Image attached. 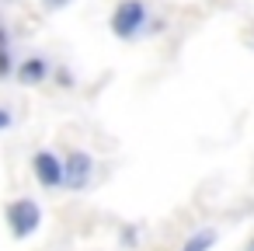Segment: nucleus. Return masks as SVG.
Returning <instances> with one entry per match:
<instances>
[{
  "label": "nucleus",
  "mask_w": 254,
  "mask_h": 251,
  "mask_svg": "<svg viewBox=\"0 0 254 251\" xmlns=\"http://www.w3.org/2000/svg\"><path fill=\"white\" fill-rule=\"evenodd\" d=\"M146 18H150V11H146L143 0H119L115 11H112V32H115V39H122V42L136 39L146 28Z\"/></svg>",
  "instance_id": "obj_1"
},
{
  "label": "nucleus",
  "mask_w": 254,
  "mask_h": 251,
  "mask_svg": "<svg viewBox=\"0 0 254 251\" xmlns=\"http://www.w3.org/2000/svg\"><path fill=\"white\" fill-rule=\"evenodd\" d=\"M4 220H7V227H11V234L18 237V241H25V237H32L39 227H42V206L35 202V199H14V202H7V209H4Z\"/></svg>",
  "instance_id": "obj_2"
},
{
  "label": "nucleus",
  "mask_w": 254,
  "mask_h": 251,
  "mask_svg": "<svg viewBox=\"0 0 254 251\" xmlns=\"http://www.w3.org/2000/svg\"><path fill=\"white\" fill-rule=\"evenodd\" d=\"M32 174L42 188L56 192V188H66V174H63V157H56L53 150H39L32 157Z\"/></svg>",
  "instance_id": "obj_3"
},
{
  "label": "nucleus",
  "mask_w": 254,
  "mask_h": 251,
  "mask_svg": "<svg viewBox=\"0 0 254 251\" xmlns=\"http://www.w3.org/2000/svg\"><path fill=\"white\" fill-rule=\"evenodd\" d=\"M63 174H66V188L80 192V188L91 181V174H94V157L84 154V150L66 154V157H63Z\"/></svg>",
  "instance_id": "obj_4"
},
{
  "label": "nucleus",
  "mask_w": 254,
  "mask_h": 251,
  "mask_svg": "<svg viewBox=\"0 0 254 251\" xmlns=\"http://www.w3.org/2000/svg\"><path fill=\"white\" fill-rule=\"evenodd\" d=\"M14 74H18V81H21V84H42V81L49 77V63H46L42 56H28Z\"/></svg>",
  "instance_id": "obj_5"
},
{
  "label": "nucleus",
  "mask_w": 254,
  "mask_h": 251,
  "mask_svg": "<svg viewBox=\"0 0 254 251\" xmlns=\"http://www.w3.org/2000/svg\"><path fill=\"white\" fill-rule=\"evenodd\" d=\"M212 244H216V230H198L181 244V251H209Z\"/></svg>",
  "instance_id": "obj_6"
},
{
  "label": "nucleus",
  "mask_w": 254,
  "mask_h": 251,
  "mask_svg": "<svg viewBox=\"0 0 254 251\" xmlns=\"http://www.w3.org/2000/svg\"><path fill=\"white\" fill-rule=\"evenodd\" d=\"M7 74H14V63H11V53L0 49V81H4Z\"/></svg>",
  "instance_id": "obj_7"
},
{
  "label": "nucleus",
  "mask_w": 254,
  "mask_h": 251,
  "mask_svg": "<svg viewBox=\"0 0 254 251\" xmlns=\"http://www.w3.org/2000/svg\"><path fill=\"white\" fill-rule=\"evenodd\" d=\"M11 126V112L7 108H0V129H7Z\"/></svg>",
  "instance_id": "obj_8"
},
{
  "label": "nucleus",
  "mask_w": 254,
  "mask_h": 251,
  "mask_svg": "<svg viewBox=\"0 0 254 251\" xmlns=\"http://www.w3.org/2000/svg\"><path fill=\"white\" fill-rule=\"evenodd\" d=\"M66 0H46V7H63Z\"/></svg>",
  "instance_id": "obj_9"
},
{
  "label": "nucleus",
  "mask_w": 254,
  "mask_h": 251,
  "mask_svg": "<svg viewBox=\"0 0 254 251\" xmlns=\"http://www.w3.org/2000/svg\"><path fill=\"white\" fill-rule=\"evenodd\" d=\"M0 49H7V32L0 28Z\"/></svg>",
  "instance_id": "obj_10"
},
{
  "label": "nucleus",
  "mask_w": 254,
  "mask_h": 251,
  "mask_svg": "<svg viewBox=\"0 0 254 251\" xmlns=\"http://www.w3.org/2000/svg\"><path fill=\"white\" fill-rule=\"evenodd\" d=\"M247 251H254V237H251V241H247Z\"/></svg>",
  "instance_id": "obj_11"
}]
</instances>
